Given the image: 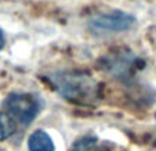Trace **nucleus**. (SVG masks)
<instances>
[{
	"label": "nucleus",
	"instance_id": "nucleus-4",
	"mask_svg": "<svg viewBox=\"0 0 156 151\" xmlns=\"http://www.w3.org/2000/svg\"><path fill=\"white\" fill-rule=\"evenodd\" d=\"M30 151H54V143L44 131H36L28 140Z\"/></svg>",
	"mask_w": 156,
	"mask_h": 151
},
{
	"label": "nucleus",
	"instance_id": "nucleus-1",
	"mask_svg": "<svg viewBox=\"0 0 156 151\" xmlns=\"http://www.w3.org/2000/svg\"><path fill=\"white\" fill-rule=\"evenodd\" d=\"M54 88L64 96L76 103H90L97 98V84L88 76L80 73H57L50 76Z\"/></svg>",
	"mask_w": 156,
	"mask_h": 151
},
{
	"label": "nucleus",
	"instance_id": "nucleus-6",
	"mask_svg": "<svg viewBox=\"0 0 156 151\" xmlns=\"http://www.w3.org/2000/svg\"><path fill=\"white\" fill-rule=\"evenodd\" d=\"M4 44H6V39H4V35H3V32H2V29H0V49L4 47Z\"/></svg>",
	"mask_w": 156,
	"mask_h": 151
},
{
	"label": "nucleus",
	"instance_id": "nucleus-5",
	"mask_svg": "<svg viewBox=\"0 0 156 151\" xmlns=\"http://www.w3.org/2000/svg\"><path fill=\"white\" fill-rule=\"evenodd\" d=\"M15 131L14 119L6 113H0V142L10 137Z\"/></svg>",
	"mask_w": 156,
	"mask_h": 151
},
{
	"label": "nucleus",
	"instance_id": "nucleus-3",
	"mask_svg": "<svg viewBox=\"0 0 156 151\" xmlns=\"http://www.w3.org/2000/svg\"><path fill=\"white\" fill-rule=\"evenodd\" d=\"M133 25L134 17L119 10L106 14H97L88 21V26L94 32H123L129 30Z\"/></svg>",
	"mask_w": 156,
	"mask_h": 151
},
{
	"label": "nucleus",
	"instance_id": "nucleus-2",
	"mask_svg": "<svg viewBox=\"0 0 156 151\" xmlns=\"http://www.w3.org/2000/svg\"><path fill=\"white\" fill-rule=\"evenodd\" d=\"M4 109L12 119L21 125H29L40 110V103L33 95L28 93H11L4 100Z\"/></svg>",
	"mask_w": 156,
	"mask_h": 151
}]
</instances>
